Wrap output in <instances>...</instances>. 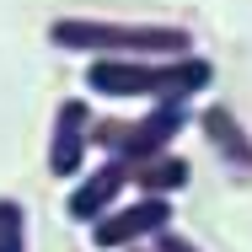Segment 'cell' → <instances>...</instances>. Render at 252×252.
<instances>
[{
  "label": "cell",
  "instance_id": "obj_1",
  "mask_svg": "<svg viewBox=\"0 0 252 252\" xmlns=\"http://www.w3.org/2000/svg\"><path fill=\"white\" fill-rule=\"evenodd\" d=\"M215 86V64L199 49L177 59H92L86 92L113 102H193Z\"/></svg>",
  "mask_w": 252,
  "mask_h": 252
},
{
  "label": "cell",
  "instance_id": "obj_2",
  "mask_svg": "<svg viewBox=\"0 0 252 252\" xmlns=\"http://www.w3.org/2000/svg\"><path fill=\"white\" fill-rule=\"evenodd\" d=\"M49 43L86 59H177L193 54V32L177 22H107V16H54Z\"/></svg>",
  "mask_w": 252,
  "mask_h": 252
},
{
  "label": "cell",
  "instance_id": "obj_3",
  "mask_svg": "<svg viewBox=\"0 0 252 252\" xmlns=\"http://www.w3.org/2000/svg\"><path fill=\"white\" fill-rule=\"evenodd\" d=\"M188 124H193V107H188V102H156L151 113L92 124V145L107 151V161H118V166H140V161L166 156Z\"/></svg>",
  "mask_w": 252,
  "mask_h": 252
},
{
  "label": "cell",
  "instance_id": "obj_4",
  "mask_svg": "<svg viewBox=\"0 0 252 252\" xmlns=\"http://www.w3.org/2000/svg\"><path fill=\"white\" fill-rule=\"evenodd\" d=\"M172 231V199H124L92 225V247L102 252H140L145 242H161Z\"/></svg>",
  "mask_w": 252,
  "mask_h": 252
},
{
  "label": "cell",
  "instance_id": "obj_5",
  "mask_svg": "<svg viewBox=\"0 0 252 252\" xmlns=\"http://www.w3.org/2000/svg\"><path fill=\"white\" fill-rule=\"evenodd\" d=\"M86 145H92V107L86 97H64L54 107V129H49V172L75 183L86 172Z\"/></svg>",
  "mask_w": 252,
  "mask_h": 252
},
{
  "label": "cell",
  "instance_id": "obj_6",
  "mask_svg": "<svg viewBox=\"0 0 252 252\" xmlns=\"http://www.w3.org/2000/svg\"><path fill=\"white\" fill-rule=\"evenodd\" d=\"M124 199H129V166L102 161V166H92V172L75 177V188H70V199H64V215L81 220V225H97L102 215L118 209Z\"/></svg>",
  "mask_w": 252,
  "mask_h": 252
},
{
  "label": "cell",
  "instance_id": "obj_7",
  "mask_svg": "<svg viewBox=\"0 0 252 252\" xmlns=\"http://www.w3.org/2000/svg\"><path fill=\"white\" fill-rule=\"evenodd\" d=\"M193 124L204 129V140L215 145V156H220L231 172H252V134H247V124H242L225 102H215V107L193 113Z\"/></svg>",
  "mask_w": 252,
  "mask_h": 252
},
{
  "label": "cell",
  "instance_id": "obj_8",
  "mask_svg": "<svg viewBox=\"0 0 252 252\" xmlns=\"http://www.w3.org/2000/svg\"><path fill=\"white\" fill-rule=\"evenodd\" d=\"M188 177H193V166H188V156H177V151L129 166V188H134L140 199H172V193L188 188Z\"/></svg>",
  "mask_w": 252,
  "mask_h": 252
},
{
  "label": "cell",
  "instance_id": "obj_9",
  "mask_svg": "<svg viewBox=\"0 0 252 252\" xmlns=\"http://www.w3.org/2000/svg\"><path fill=\"white\" fill-rule=\"evenodd\" d=\"M0 252H27V209L16 199H0Z\"/></svg>",
  "mask_w": 252,
  "mask_h": 252
},
{
  "label": "cell",
  "instance_id": "obj_10",
  "mask_svg": "<svg viewBox=\"0 0 252 252\" xmlns=\"http://www.w3.org/2000/svg\"><path fill=\"white\" fill-rule=\"evenodd\" d=\"M151 252H204V247H199V242H188V236H177V231H166Z\"/></svg>",
  "mask_w": 252,
  "mask_h": 252
},
{
  "label": "cell",
  "instance_id": "obj_11",
  "mask_svg": "<svg viewBox=\"0 0 252 252\" xmlns=\"http://www.w3.org/2000/svg\"><path fill=\"white\" fill-rule=\"evenodd\" d=\"M140 252H151V247H140Z\"/></svg>",
  "mask_w": 252,
  "mask_h": 252
}]
</instances>
